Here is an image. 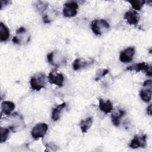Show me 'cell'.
Instances as JSON below:
<instances>
[{"label":"cell","instance_id":"6da1fadb","mask_svg":"<svg viewBox=\"0 0 152 152\" xmlns=\"http://www.w3.org/2000/svg\"><path fill=\"white\" fill-rule=\"evenodd\" d=\"M110 27L109 23L104 19L96 20L91 22V28L93 33L96 35H101Z\"/></svg>","mask_w":152,"mask_h":152},{"label":"cell","instance_id":"7a4b0ae2","mask_svg":"<svg viewBox=\"0 0 152 152\" xmlns=\"http://www.w3.org/2000/svg\"><path fill=\"white\" fill-rule=\"evenodd\" d=\"M46 75L43 73H38L34 75L30 80V86L33 90L40 91L46 83Z\"/></svg>","mask_w":152,"mask_h":152},{"label":"cell","instance_id":"3957f363","mask_svg":"<svg viewBox=\"0 0 152 152\" xmlns=\"http://www.w3.org/2000/svg\"><path fill=\"white\" fill-rule=\"evenodd\" d=\"M48 129V125L44 122L37 124L32 129L31 135L34 140H38L40 138H43Z\"/></svg>","mask_w":152,"mask_h":152},{"label":"cell","instance_id":"277c9868","mask_svg":"<svg viewBox=\"0 0 152 152\" xmlns=\"http://www.w3.org/2000/svg\"><path fill=\"white\" fill-rule=\"evenodd\" d=\"M126 70L127 71H135V72H140L141 71L145 72L148 76H151V66L147 63L142 62L140 63H137L129 65L126 67Z\"/></svg>","mask_w":152,"mask_h":152},{"label":"cell","instance_id":"5b68a950","mask_svg":"<svg viewBox=\"0 0 152 152\" xmlns=\"http://www.w3.org/2000/svg\"><path fill=\"white\" fill-rule=\"evenodd\" d=\"M144 88H142L140 93L141 99L145 102H149L151 99L152 83L151 80L145 81L143 84Z\"/></svg>","mask_w":152,"mask_h":152},{"label":"cell","instance_id":"8992f818","mask_svg":"<svg viewBox=\"0 0 152 152\" xmlns=\"http://www.w3.org/2000/svg\"><path fill=\"white\" fill-rule=\"evenodd\" d=\"M78 4L75 1H69L64 4L63 14L66 17H72L77 14Z\"/></svg>","mask_w":152,"mask_h":152},{"label":"cell","instance_id":"52a82bcc","mask_svg":"<svg viewBox=\"0 0 152 152\" xmlns=\"http://www.w3.org/2000/svg\"><path fill=\"white\" fill-rule=\"evenodd\" d=\"M147 135L145 134L136 135L129 144V147L132 148H144L146 145Z\"/></svg>","mask_w":152,"mask_h":152},{"label":"cell","instance_id":"ba28073f","mask_svg":"<svg viewBox=\"0 0 152 152\" xmlns=\"http://www.w3.org/2000/svg\"><path fill=\"white\" fill-rule=\"evenodd\" d=\"M48 80L50 84H55L59 87L63 86L64 77L62 74L58 73L55 71H52L48 75Z\"/></svg>","mask_w":152,"mask_h":152},{"label":"cell","instance_id":"9c48e42d","mask_svg":"<svg viewBox=\"0 0 152 152\" xmlns=\"http://www.w3.org/2000/svg\"><path fill=\"white\" fill-rule=\"evenodd\" d=\"M135 55V48L129 47L122 51L119 55V59L122 62L128 63L132 61Z\"/></svg>","mask_w":152,"mask_h":152},{"label":"cell","instance_id":"30bf717a","mask_svg":"<svg viewBox=\"0 0 152 152\" xmlns=\"http://www.w3.org/2000/svg\"><path fill=\"white\" fill-rule=\"evenodd\" d=\"M124 18L130 25H136L139 21L140 17L135 11L129 10L125 14Z\"/></svg>","mask_w":152,"mask_h":152},{"label":"cell","instance_id":"8fae6325","mask_svg":"<svg viewBox=\"0 0 152 152\" xmlns=\"http://www.w3.org/2000/svg\"><path fill=\"white\" fill-rule=\"evenodd\" d=\"M99 107L100 110L107 114L113 109V104L110 100L104 101L102 99H99Z\"/></svg>","mask_w":152,"mask_h":152},{"label":"cell","instance_id":"7c38bea8","mask_svg":"<svg viewBox=\"0 0 152 152\" xmlns=\"http://www.w3.org/2000/svg\"><path fill=\"white\" fill-rule=\"evenodd\" d=\"M15 104L10 101H4L1 103V113H4L5 115H11V112L15 109Z\"/></svg>","mask_w":152,"mask_h":152},{"label":"cell","instance_id":"4fadbf2b","mask_svg":"<svg viewBox=\"0 0 152 152\" xmlns=\"http://www.w3.org/2000/svg\"><path fill=\"white\" fill-rule=\"evenodd\" d=\"M91 63H93V62H91L90 61H86L83 58H77L74 61L72 68L75 71H77L80 68L88 66Z\"/></svg>","mask_w":152,"mask_h":152},{"label":"cell","instance_id":"5bb4252c","mask_svg":"<svg viewBox=\"0 0 152 152\" xmlns=\"http://www.w3.org/2000/svg\"><path fill=\"white\" fill-rule=\"evenodd\" d=\"M125 113L124 110L118 109L117 112H114L111 115V120L113 125L116 127L119 125L121 119L125 115Z\"/></svg>","mask_w":152,"mask_h":152},{"label":"cell","instance_id":"9a60e30c","mask_svg":"<svg viewBox=\"0 0 152 152\" xmlns=\"http://www.w3.org/2000/svg\"><path fill=\"white\" fill-rule=\"evenodd\" d=\"M93 124V118L88 117L84 120H82L80 124V127L83 133H86L90 128Z\"/></svg>","mask_w":152,"mask_h":152},{"label":"cell","instance_id":"2e32d148","mask_svg":"<svg viewBox=\"0 0 152 152\" xmlns=\"http://www.w3.org/2000/svg\"><path fill=\"white\" fill-rule=\"evenodd\" d=\"M10 37L8 28L2 23H0V39L1 42H6Z\"/></svg>","mask_w":152,"mask_h":152},{"label":"cell","instance_id":"e0dca14e","mask_svg":"<svg viewBox=\"0 0 152 152\" xmlns=\"http://www.w3.org/2000/svg\"><path fill=\"white\" fill-rule=\"evenodd\" d=\"M65 106H66V103L64 102L58 105L53 109V111L52 113V119L53 121H56L59 119L61 111L63 110V109Z\"/></svg>","mask_w":152,"mask_h":152},{"label":"cell","instance_id":"ac0fdd59","mask_svg":"<svg viewBox=\"0 0 152 152\" xmlns=\"http://www.w3.org/2000/svg\"><path fill=\"white\" fill-rule=\"evenodd\" d=\"M132 7L135 9V10H140L141 8L144 5L145 1L144 0H132V1H128Z\"/></svg>","mask_w":152,"mask_h":152},{"label":"cell","instance_id":"d6986e66","mask_svg":"<svg viewBox=\"0 0 152 152\" xmlns=\"http://www.w3.org/2000/svg\"><path fill=\"white\" fill-rule=\"evenodd\" d=\"M10 134V129L7 128H1L0 142L3 143L7 141Z\"/></svg>","mask_w":152,"mask_h":152},{"label":"cell","instance_id":"ffe728a7","mask_svg":"<svg viewBox=\"0 0 152 152\" xmlns=\"http://www.w3.org/2000/svg\"><path fill=\"white\" fill-rule=\"evenodd\" d=\"M108 69H99L96 71V81L100 80L102 77L105 76L108 73Z\"/></svg>","mask_w":152,"mask_h":152},{"label":"cell","instance_id":"44dd1931","mask_svg":"<svg viewBox=\"0 0 152 152\" xmlns=\"http://www.w3.org/2000/svg\"><path fill=\"white\" fill-rule=\"evenodd\" d=\"M37 3V4H36V8H37V9L39 11H43L45 10L47 8L48 6V4L46 2H45L40 1V4H39L38 2Z\"/></svg>","mask_w":152,"mask_h":152},{"label":"cell","instance_id":"7402d4cb","mask_svg":"<svg viewBox=\"0 0 152 152\" xmlns=\"http://www.w3.org/2000/svg\"><path fill=\"white\" fill-rule=\"evenodd\" d=\"M53 56H54V52H52L50 53H49L48 55H47V59L48 62L52 65L53 64Z\"/></svg>","mask_w":152,"mask_h":152},{"label":"cell","instance_id":"603a6c76","mask_svg":"<svg viewBox=\"0 0 152 152\" xmlns=\"http://www.w3.org/2000/svg\"><path fill=\"white\" fill-rule=\"evenodd\" d=\"M26 29L24 27H21L18 28V29L17 30V31H16V33H17V34H19L24 33H26Z\"/></svg>","mask_w":152,"mask_h":152},{"label":"cell","instance_id":"cb8c5ba5","mask_svg":"<svg viewBox=\"0 0 152 152\" xmlns=\"http://www.w3.org/2000/svg\"><path fill=\"white\" fill-rule=\"evenodd\" d=\"M12 42H13V43H15V44H20V43H21V41H20V40L17 37V36H14L13 38H12Z\"/></svg>","mask_w":152,"mask_h":152},{"label":"cell","instance_id":"d4e9b609","mask_svg":"<svg viewBox=\"0 0 152 152\" xmlns=\"http://www.w3.org/2000/svg\"><path fill=\"white\" fill-rule=\"evenodd\" d=\"M43 22H44L45 23H50V20L48 18V15H43Z\"/></svg>","mask_w":152,"mask_h":152},{"label":"cell","instance_id":"484cf974","mask_svg":"<svg viewBox=\"0 0 152 152\" xmlns=\"http://www.w3.org/2000/svg\"><path fill=\"white\" fill-rule=\"evenodd\" d=\"M147 113L149 115H151V104H150L148 107H147Z\"/></svg>","mask_w":152,"mask_h":152}]
</instances>
